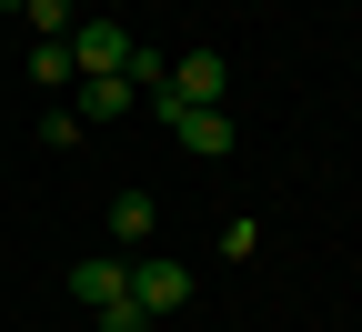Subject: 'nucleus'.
<instances>
[{
    "instance_id": "1",
    "label": "nucleus",
    "mask_w": 362,
    "mask_h": 332,
    "mask_svg": "<svg viewBox=\"0 0 362 332\" xmlns=\"http://www.w3.org/2000/svg\"><path fill=\"white\" fill-rule=\"evenodd\" d=\"M221 91H232V81H221V51H181V61H171V81L151 91V111H192V101H202V111H221Z\"/></svg>"
},
{
    "instance_id": "2",
    "label": "nucleus",
    "mask_w": 362,
    "mask_h": 332,
    "mask_svg": "<svg viewBox=\"0 0 362 332\" xmlns=\"http://www.w3.org/2000/svg\"><path fill=\"white\" fill-rule=\"evenodd\" d=\"M71 71L81 81H131V30L121 21H71Z\"/></svg>"
},
{
    "instance_id": "3",
    "label": "nucleus",
    "mask_w": 362,
    "mask_h": 332,
    "mask_svg": "<svg viewBox=\"0 0 362 332\" xmlns=\"http://www.w3.org/2000/svg\"><path fill=\"white\" fill-rule=\"evenodd\" d=\"M131 302H141L151 322L192 302V262H171V252H131Z\"/></svg>"
},
{
    "instance_id": "4",
    "label": "nucleus",
    "mask_w": 362,
    "mask_h": 332,
    "mask_svg": "<svg viewBox=\"0 0 362 332\" xmlns=\"http://www.w3.org/2000/svg\"><path fill=\"white\" fill-rule=\"evenodd\" d=\"M161 121H171V141H181V151L232 161V111H202V101H192V111H161Z\"/></svg>"
},
{
    "instance_id": "5",
    "label": "nucleus",
    "mask_w": 362,
    "mask_h": 332,
    "mask_svg": "<svg viewBox=\"0 0 362 332\" xmlns=\"http://www.w3.org/2000/svg\"><path fill=\"white\" fill-rule=\"evenodd\" d=\"M121 292H131V262H121V252L71 262V302H90V312H101V302H121Z\"/></svg>"
},
{
    "instance_id": "6",
    "label": "nucleus",
    "mask_w": 362,
    "mask_h": 332,
    "mask_svg": "<svg viewBox=\"0 0 362 332\" xmlns=\"http://www.w3.org/2000/svg\"><path fill=\"white\" fill-rule=\"evenodd\" d=\"M131 101H141V91H131V81H71V111H81L90 131H101V121H121Z\"/></svg>"
},
{
    "instance_id": "7",
    "label": "nucleus",
    "mask_w": 362,
    "mask_h": 332,
    "mask_svg": "<svg viewBox=\"0 0 362 332\" xmlns=\"http://www.w3.org/2000/svg\"><path fill=\"white\" fill-rule=\"evenodd\" d=\"M151 231H161L151 192H121V202H111V242H131V252H151Z\"/></svg>"
},
{
    "instance_id": "8",
    "label": "nucleus",
    "mask_w": 362,
    "mask_h": 332,
    "mask_svg": "<svg viewBox=\"0 0 362 332\" xmlns=\"http://www.w3.org/2000/svg\"><path fill=\"white\" fill-rule=\"evenodd\" d=\"M30 81H40V91H71V81H81V71H71V40H40V51H30Z\"/></svg>"
},
{
    "instance_id": "9",
    "label": "nucleus",
    "mask_w": 362,
    "mask_h": 332,
    "mask_svg": "<svg viewBox=\"0 0 362 332\" xmlns=\"http://www.w3.org/2000/svg\"><path fill=\"white\" fill-rule=\"evenodd\" d=\"M71 11H81V0H21V21H30L40 40H71Z\"/></svg>"
},
{
    "instance_id": "10",
    "label": "nucleus",
    "mask_w": 362,
    "mask_h": 332,
    "mask_svg": "<svg viewBox=\"0 0 362 332\" xmlns=\"http://www.w3.org/2000/svg\"><path fill=\"white\" fill-rule=\"evenodd\" d=\"M161 81H171V51H151V40H131V91H141V101H151Z\"/></svg>"
},
{
    "instance_id": "11",
    "label": "nucleus",
    "mask_w": 362,
    "mask_h": 332,
    "mask_svg": "<svg viewBox=\"0 0 362 332\" xmlns=\"http://www.w3.org/2000/svg\"><path fill=\"white\" fill-rule=\"evenodd\" d=\"M81 131H90V121H81L71 101H61V111H40V141H51V151H71V141H81Z\"/></svg>"
},
{
    "instance_id": "12",
    "label": "nucleus",
    "mask_w": 362,
    "mask_h": 332,
    "mask_svg": "<svg viewBox=\"0 0 362 332\" xmlns=\"http://www.w3.org/2000/svg\"><path fill=\"white\" fill-rule=\"evenodd\" d=\"M90 322H101V332H151V312H141V302H131V292H121V302H101V312H90Z\"/></svg>"
},
{
    "instance_id": "13",
    "label": "nucleus",
    "mask_w": 362,
    "mask_h": 332,
    "mask_svg": "<svg viewBox=\"0 0 362 332\" xmlns=\"http://www.w3.org/2000/svg\"><path fill=\"white\" fill-rule=\"evenodd\" d=\"M0 11H21V0H0Z\"/></svg>"
}]
</instances>
